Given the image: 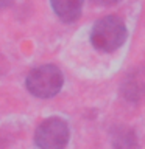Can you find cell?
<instances>
[{
  "instance_id": "1",
  "label": "cell",
  "mask_w": 145,
  "mask_h": 149,
  "mask_svg": "<svg viewBox=\"0 0 145 149\" xmlns=\"http://www.w3.org/2000/svg\"><path fill=\"white\" fill-rule=\"evenodd\" d=\"M126 39V26L117 16H106L95 22L91 31V42L97 50L111 53L123 45Z\"/></svg>"
},
{
  "instance_id": "2",
  "label": "cell",
  "mask_w": 145,
  "mask_h": 149,
  "mask_svg": "<svg viewBox=\"0 0 145 149\" xmlns=\"http://www.w3.org/2000/svg\"><path fill=\"white\" fill-rule=\"evenodd\" d=\"M27 88L37 98H51L58 95L64 84L63 72L53 64H45L31 70L27 76Z\"/></svg>"
},
{
  "instance_id": "3",
  "label": "cell",
  "mask_w": 145,
  "mask_h": 149,
  "mask_svg": "<svg viewBox=\"0 0 145 149\" xmlns=\"http://www.w3.org/2000/svg\"><path fill=\"white\" fill-rule=\"evenodd\" d=\"M69 126L61 118H47L37 126L34 143L39 149H64L69 143Z\"/></svg>"
},
{
  "instance_id": "4",
  "label": "cell",
  "mask_w": 145,
  "mask_h": 149,
  "mask_svg": "<svg viewBox=\"0 0 145 149\" xmlns=\"http://www.w3.org/2000/svg\"><path fill=\"white\" fill-rule=\"evenodd\" d=\"M50 3L56 16L63 22L70 23L78 20L81 16L84 0H50Z\"/></svg>"
},
{
  "instance_id": "5",
  "label": "cell",
  "mask_w": 145,
  "mask_h": 149,
  "mask_svg": "<svg viewBox=\"0 0 145 149\" xmlns=\"http://www.w3.org/2000/svg\"><path fill=\"white\" fill-rule=\"evenodd\" d=\"M112 146L114 149H137V138L136 134L126 126H117L111 134Z\"/></svg>"
},
{
  "instance_id": "6",
  "label": "cell",
  "mask_w": 145,
  "mask_h": 149,
  "mask_svg": "<svg viewBox=\"0 0 145 149\" xmlns=\"http://www.w3.org/2000/svg\"><path fill=\"white\" fill-rule=\"evenodd\" d=\"M95 5H100V6H111V5L119 3L120 0H92Z\"/></svg>"
},
{
  "instance_id": "7",
  "label": "cell",
  "mask_w": 145,
  "mask_h": 149,
  "mask_svg": "<svg viewBox=\"0 0 145 149\" xmlns=\"http://www.w3.org/2000/svg\"><path fill=\"white\" fill-rule=\"evenodd\" d=\"M11 3H13V0H0V9H3V8H8Z\"/></svg>"
}]
</instances>
